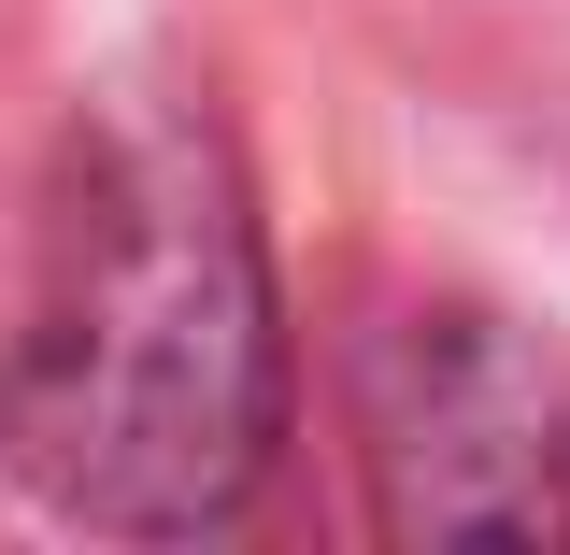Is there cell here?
I'll list each match as a JSON object with an SVG mask.
<instances>
[{
  "mask_svg": "<svg viewBox=\"0 0 570 555\" xmlns=\"http://www.w3.org/2000/svg\"><path fill=\"white\" fill-rule=\"evenodd\" d=\"M285 442V328L243 157L200 100L71 115L0 314V470L115 542L228 527Z\"/></svg>",
  "mask_w": 570,
  "mask_h": 555,
  "instance_id": "1",
  "label": "cell"
},
{
  "mask_svg": "<svg viewBox=\"0 0 570 555\" xmlns=\"http://www.w3.org/2000/svg\"><path fill=\"white\" fill-rule=\"evenodd\" d=\"M356 456L400 542L570 555V356L485 299H428L356 356Z\"/></svg>",
  "mask_w": 570,
  "mask_h": 555,
  "instance_id": "2",
  "label": "cell"
}]
</instances>
